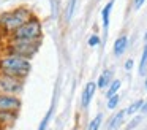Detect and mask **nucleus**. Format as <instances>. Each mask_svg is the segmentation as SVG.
I'll list each match as a JSON object with an SVG mask.
<instances>
[{
    "instance_id": "obj_3",
    "label": "nucleus",
    "mask_w": 147,
    "mask_h": 130,
    "mask_svg": "<svg viewBox=\"0 0 147 130\" xmlns=\"http://www.w3.org/2000/svg\"><path fill=\"white\" fill-rule=\"evenodd\" d=\"M41 40H11L7 44V52L11 56H19L24 59L32 60L33 56L40 51Z\"/></svg>"
},
{
    "instance_id": "obj_13",
    "label": "nucleus",
    "mask_w": 147,
    "mask_h": 130,
    "mask_svg": "<svg viewBox=\"0 0 147 130\" xmlns=\"http://www.w3.org/2000/svg\"><path fill=\"white\" fill-rule=\"evenodd\" d=\"M138 73L141 76L147 75V43L144 44L142 54H141V60H139V67H138Z\"/></svg>"
},
{
    "instance_id": "obj_23",
    "label": "nucleus",
    "mask_w": 147,
    "mask_h": 130,
    "mask_svg": "<svg viewBox=\"0 0 147 130\" xmlns=\"http://www.w3.org/2000/svg\"><path fill=\"white\" fill-rule=\"evenodd\" d=\"M144 2H146V0H133V8L134 10H141L142 5H144Z\"/></svg>"
},
{
    "instance_id": "obj_18",
    "label": "nucleus",
    "mask_w": 147,
    "mask_h": 130,
    "mask_svg": "<svg viewBox=\"0 0 147 130\" xmlns=\"http://www.w3.org/2000/svg\"><path fill=\"white\" fill-rule=\"evenodd\" d=\"M101 43V38L98 37V35H90L89 37V40H87V44H89L90 48H95V46H98V44Z\"/></svg>"
},
{
    "instance_id": "obj_8",
    "label": "nucleus",
    "mask_w": 147,
    "mask_h": 130,
    "mask_svg": "<svg viewBox=\"0 0 147 130\" xmlns=\"http://www.w3.org/2000/svg\"><path fill=\"white\" fill-rule=\"evenodd\" d=\"M127 48H128V37L127 35H120L112 44V52H114L115 57H119L127 51Z\"/></svg>"
},
{
    "instance_id": "obj_1",
    "label": "nucleus",
    "mask_w": 147,
    "mask_h": 130,
    "mask_svg": "<svg viewBox=\"0 0 147 130\" xmlns=\"http://www.w3.org/2000/svg\"><path fill=\"white\" fill-rule=\"evenodd\" d=\"M30 70H32V60L24 59L19 56H7L0 57V73L8 76H14V78L26 79L29 76Z\"/></svg>"
},
{
    "instance_id": "obj_26",
    "label": "nucleus",
    "mask_w": 147,
    "mask_h": 130,
    "mask_svg": "<svg viewBox=\"0 0 147 130\" xmlns=\"http://www.w3.org/2000/svg\"><path fill=\"white\" fill-rule=\"evenodd\" d=\"M144 87H146V91H147V78H146V81H144Z\"/></svg>"
},
{
    "instance_id": "obj_6",
    "label": "nucleus",
    "mask_w": 147,
    "mask_h": 130,
    "mask_svg": "<svg viewBox=\"0 0 147 130\" xmlns=\"http://www.w3.org/2000/svg\"><path fill=\"white\" fill-rule=\"evenodd\" d=\"M22 108V100L19 95L0 94V113H19Z\"/></svg>"
},
{
    "instance_id": "obj_5",
    "label": "nucleus",
    "mask_w": 147,
    "mask_h": 130,
    "mask_svg": "<svg viewBox=\"0 0 147 130\" xmlns=\"http://www.w3.org/2000/svg\"><path fill=\"white\" fill-rule=\"evenodd\" d=\"M0 92L10 95H21L24 92V79L0 73Z\"/></svg>"
},
{
    "instance_id": "obj_17",
    "label": "nucleus",
    "mask_w": 147,
    "mask_h": 130,
    "mask_svg": "<svg viewBox=\"0 0 147 130\" xmlns=\"http://www.w3.org/2000/svg\"><path fill=\"white\" fill-rule=\"evenodd\" d=\"M119 101H120V97H119V94H115V95H112L111 98H108V110H115L117 108V105H119Z\"/></svg>"
},
{
    "instance_id": "obj_9",
    "label": "nucleus",
    "mask_w": 147,
    "mask_h": 130,
    "mask_svg": "<svg viewBox=\"0 0 147 130\" xmlns=\"http://www.w3.org/2000/svg\"><path fill=\"white\" fill-rule=\"evenodd\" d=\"M112 76H114V73H112V70H105V71L101 73V75L98 76V79H96V89H108V86L112 82Z\"/></svg>"
},
{
    "instance_id": "obj_7",
    "label": "nucleus",
    "mask_w": 147,
    "mask_h": 130,
    "mask_svg": "<svg viewBox=\"0 0 147 130\" xmlns=\"http://www.w3.org/2000/svg\"><path fill=\"white\" fill-rule=\"evenodd\" d=\"M95 92H96V82L95 81H89L84 86L82 95H81V106H82V110H87V108H89Z\"/></svg>"
},
{
    "instance_id": "obj_22",
    "label": "nucleus",
    "mask_w": 147,
    "mask_h": 130,
    "mask_svg": "<svg viewBox=\"0 0 147 130\" xmlns=\"http://www.w3.org/2000/svg\"><path fill=\"white\" fill-rule=\"evenodd\" d=\"M133 65H134V60L133 59H127V60H125V70H127V71H130V70L133 68Z\"/></svg>"
},
{
    "instance_id": "obj_19",
    "label": "nucleus",
    "mask_w": 147,
    "mask_h": 130,
    "mask_svg": "<svg viewBox=\"0 0 147 130\" xmlns=\"http://www.w3.org/2000/svg\"><path fill=\"white\" fill-rule=\"evenodd\" d=\"M74 8H76V0H70V3H68V11H67V21H71Z\"/></svg>"
},
{
    "instance_id": "obj_15",
    "label": "nucleus",
    "mask_w": 147,
    "mask_h": 130,
    "mask_svg": "<svg viewBox=\"0 0 147 130\" xmlns=\"http://www.w3.org/2000/svg\"><path fill=\"white\" fill-rule=\"evenodd\" d=\"M142 105H144V100L142 98H139V100H136V101H133V103L130 105V106L125 110V113H127V116H133V114H136L138 111H141V108H142Z\"/></svg>"
},
{
    "instance_id": "obj_14",
    "label": "nucleus",
    "mask_w": 147,
    "mask_h": 130,
    "mask_svg": "<svg viewBox=\"0 0 147 130\" xmlns=\"http://www.w3.org/2000/svg\"><path fill=\"white\" fill-rule=\"evenodd\" d=\"M122 87V81L120 79H112V82L108 86V91H106V98H111L112 95H115Z\"/></svg>"
},
{
    "instance_id": "obj_20",
    "label": "nucleus",
    "mask_w": 147,
    "mask_h": 130,
    "mask_svg": "<svg viewBox=\"0 0 147 130\" xmlns=\"http://www.w3.org/2000/svg\"><path fill=\"white\" fill-rule=\"evenodd\" d=\"M141 119H142L141 116H134V117H133V120H131V122H128V125H127V129H125V130H133L136 125H139Z\"/></svg>"
},
{
    "instance_id": "obj_16",
    "label": "nucleus",
    "mask_w": 147,
    "mask_h": 130,
    "mask_svg": "<svg viewBox=\"0 0 147 130\" xmlns=\"http://www.w3.org/2000/svg\"><path fill=\"white\" fill-rule=\"evenodd\" d=\"M101 122H103V114L100 113V114H96V116L89 122V125H87V130H100V127H101Z\"/></svg>"
},
{
    "instance_id": "obj_10",
    "label": "nucleus",
    "mask_w": 147,
    "mask_h": 130,
    "mask_svg": "<svg viewBox=\"0 0 147 130\" xmlns=\"http://www.w3.org/2000/svg\"><path fill=\"white\" fill-rule=\"evenodd\" d=\"M114 3H115V0H109V2L106 3L105 6H103V10H101V22H103V27H105V30H108V27H109V21H111V11H112V8H114Z\"/></svg>"
},
{
    "instance_id": "obj_25",
    "label": "nucleus",
    "mask_w": 147,
    "mask_h": 130,
    "mask_svg": "<svg viewBox=\"0 0 147 130\" xmlns=\"http://www.w3.org/2000/svg\"><path fill=\"white\" fill-rule=\"evenodd\" d=\"M144 41H146V43H147V32H146V33H144Z\"/></svg>"
},
{
    "instance_id": "obj_24",
    "label": "nucleus",
    "mask_w": 147,
    "mask_h": 130,
    "mask_svg": "<svg viewBox=\"0 0 147 130\" xmlns=\"http://www.w3.org/2000/svg\"><path fill=\"white\" fill-rule=\"evenodd\" d=\"M141 113L147 114V100H144V105H142V108H141Z\"/></svg>"
},
{
    "instance_id": "obj_4",
    "label": "nucleus",
    "mask_w": 147,
    "mask_h": 130,
    "mask_svg": "<svg viewBox=\"0 0 147 130\" xmlns=\"http://www.w3.org/2000/svg\"><path fill=\"white\" fill-rule=\"evenodd\" d=\"M11 40H43V25L35 14L10 35Z\"/></svg>"
},
{
    "instance_id": "obj_2",
    "label": "nucleus",
    "mask_w": 147,
    "mask_h": 130,
    "mask_svg": "<svg viewBox=\"0 0 147 130\" xmlns=\"http://www.w3.org/2000/svg\"><path fill=\"white\" fill-rule=\"evenodd\" d=\"M33 16V11L29 6H18L0 16V27L5 33L11 35L16 29H19L24 22H27Z\"/></svg>"
},
{
    "instance_id": "obj_12",
    "label": "nucleus",
    "mask_w": 147,
    "mask_h": 130,
    "mask_svg": "<svg viewBox=\"0 0 147 130\" xmlns=\"http://www.w3.org/2000/svg\"><path fill=\"white\" fill-rule=\"evenodd\" d=\"M125 116H127L125 110L117 111V114H114V116H112V119H111V122H109V130H117L119 127H120L122 124H123Z\"/></svg>"
},
{
    "instance_id": "obj_11",
    "label": "nucleus",
    "mask_w": 147,
    "mask_h": 130,
    "mask_svg": "<svg viewBox=\"0 0 147 130\" xmlns=\"http://www.w3.org/2000/svg\"><path fill=\"white\" fill-rule=\"evenodd\" d=\"M18 116H19V113H0V125L3 129H8L16 122Z\"/></svg>"
},
{
    "instance_id": "obj_27",
    "label": "nucleus",
    "mask_w": 147,
    "mask_h": 130,
    "mask_svg": "<svg viewBox=\"0 0 147 130\" xmlns=\"http://www.w3.org/2000/svg\"><path fill=\"white\" fill-rule=\"evenodd\" d=\"M0 130H7V129H3V127H2V125H0Z\"/></svg>"
},
{
    "instance_id": "obj_21",
    "label": "nucleus",
    "mask_w": 147,
    "mask_h": 130,
    "mask_svg": "<svg viewBox=\"0 0 147 130\" xmlns=\"http://www.w3.org/2000/svg\"><path fill=\"white\" fill-rule=\"evenodd\" d=\"M51 113H52V110L49 111L48 114L45 116V119L41 120V124H40V127H38V130H46V125H48V122H49V119H51Z\"/></svg>"
}]
</instances>
